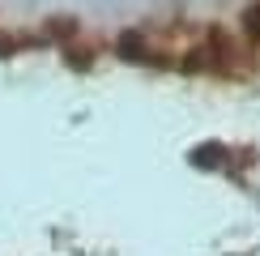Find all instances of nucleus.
<instances>
[{"label": "nucleus", "instance_id": "1", "mask_svg": "<svg viewBox=\"0 0 260 256\" xmlns=\"http://www.w3.org/2000/svg\"><path fill=\"white\" fill-rule=\"evenodd\" d=\"M247 39H252L256 47H260V5L247 9Z\"/></svg>", "mask_w": 260, "mask_h": 256}]
</instances>
